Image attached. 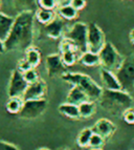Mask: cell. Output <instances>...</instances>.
Listing matches in <instances>:
<instances>
[{"label":"cell","instance_id":"obj_2","mask_svg":"<svg viewBox=\"0 0 134 150\" xmlns=\"http://www.w3.org/2000/svg\"><path fill=\"white\" fill-rule=\"evenodd\" d=\"M99 103L104 110L115 117H122L127 109L133 107L134 101L129 93L125 90L104 89Z\"/></svg>","mask_w":134,"mask_h":150},{"label":"cell","instance_id":"obj_40","mask_svg":"<svg viewBox=\"0 0 134 150\" xmlns=\"http://www.w3.org/2000/svg\"><path fill=\"white\" fill-rule=\"evenodd\" d=\"M38 150H50V149H48V148H45V147H42V148H39Z\"/></svg>","mask_w":134,"mask_h":150},{"label":"cell","instance_id":"obj_8","mask_svg":"<svg viewBox=\"0 0 134 150\" xmlns=\"http://www.w3.org/2000/svg\"><path fill=\"white\" fill-rule=\"evenodd\" d=\"M46 108H47V101L45 99L24 101L22 109L18 115L25 120H34L42 115Z\"/></svg>","mask_w":134,"mask_h":150},{"label":"cell","instance_id":"obj_3","mask_svg":"<svg viewBox=\"0 0 134 150\" xmlns=\"http://www.w3.org/2000/svg\"><path fill=\"white\" fill-rule=\"evenodd\" d=\"M65 82L69 83L72 86H78L84 90L91 101H99L103 93L104 88L92 80L89 76L81 73H70L66 71L61 77Z\"/></svg>","mask_w":134,"mask_h":150},{"label":"cell","instance_id":"obj_29","mask_svg":"<svg viewBox=\"0 0 134 150\" xmlns=\"http://www.w3.org/2000/svg\"><path fill=\"white\" fill-rule=\"evenodd\" d=\"M23 74V77H24L25 81L28 83V84H32V83L36 82L37 80H39V75L38 73L36 71L35 68H30V69L26 70L25 73H22Z\"/></svg>","mask_w":134,"mask_h":150},{"label":"cell","instance_id":"obj_28","mask_svg":"<svg viewBox=\"0 0 134 150\" xmlns=\"http://www.w3.org/2000/svg\"><path fill=\"white\" fill-rule=\"evenodd\" d=\"M65 50H75V52H79V50H78L75 43L71 42L68 39H66V38H63V40L60 43V53L65 52Z\"/></svg>","mask_w":134,"mask_h":150},{"label":"cell","instance_id":"obj_11","mask_svg":"<svg viewBox=\"0 0 134 150\" xmlns=\"http://www.w3.org/2000/svg\"><path fill=\"white\" fill-rule=\"evenodd\" d=\"M46 84L42 79H39L36 82L28 84V88L23 93L22 99L24 101L30 100H40V99H44V96L46 93Z\"/></svg>","mask_w":134,"mask_h":150},{"label":"cell","instance_id":"obj_21","mask_svg":"<svg viewBox=\"0 0 134 150\" xmlns=\"http://www.w3.org/2000/svg\"><path fill=\"white\" fill-rule=\"evenodd\" d=\"M23 103L24 100L22 99V97H13L10 98L8 101L6 102L5 105V109L8 113L12 115H19V112L21 111L23 107Z\"/></svg>","mask_w":134,"mask_h":150},{"label":"cell","instance_id":"obj_36","mask_svg":"<svg viewBox=\"0 0 134 150\" xmlns=\"http://www.w3.org/2000/svg\"><path fill=\"white\" fill-rule=\"evenodd\" d=\"M129 38H130V41H131V43L134 45V28H133V30H130V33H129Z\"/></svg>","mask_w":134,"mask_h":150},{"label":"cell","instance_id":"obj_15","mask_svg":"<svg viewBox=\"0 0 134 150\" xmlns=\"http://www.w3.org/2000/svg\"><path fill=\"white\" fill-rule=\"evenodd\" d=\"M86 101H91L89 97L87 96V93L84 90H82L78 86H72V88L69 90V93L67 95L66 102L70 103V104H75V105L79 106L80 104L86 102Z\"/></svg>","mask_w":134,"mask_h":150},{"label":"cell","instance_id":"obj_31","mask_svg":"<svg viewBox=\"0 0 134 150\" xmlns=\"http://www.w3.org/2000/svg\"><path fill=\"white\" fill-rule=\"evenodd\" d=\"M123 120L127 123V124H131L133 125L134 124V108L131 107L129 109H127L122 115Z\"/></svg>","mask_w":134,"mask_h":150},{"label":"cell","instance_id":"obj_23","mask_svg":"<svg viewBox=\"0 0 134 150\" xmlns=\"http://www.w3.org/2000/svg\"><path fill=\"white\" fill-rule=\"evenodd\" d=\"M58 14L62 19L66 20H73L78 16V11L70 4L62 5L58 8Z\"/></svg>","mask_w":134,"mask_h":150},{"label":"cell","instance_id":"obj_34","mask_svg":"<svg viewBox=\"0 0 134 150\" xmlns=\"http://www.w3.org/2000/svg\"><path fill=\"white\" fill-rule=\"evenodd\" d=\"M0 150H19V148L11 143L0 140Z\"/></svg>","mask_w":134,"mask_h":150},{"label":"cell","instance_id":"obj_35","mask_svg":"<svg viewBox=\"0 0 134 150\" xmlns=\"http://www.w3.org/2000/svg\"><path fill=\"white\" fill-rule=\"evenodd\" d=\"M58 4V8L59 6H62V5H66V4H70V1L71 0H56Z\"/></svg>","mask_w":134,"mask_h":150},{"label":"cell","instance_id":"obj_20","mask_svg":"<svg viewBox=\"0 0 134 150\" xmlns=\"http://www.w3.org/2000/svg\"><path fill=\"white\" fill-rule=\"evenodd\" d=\"M35 17L41 24H48L56 18V14L54 10H46V8H39L35 12Z\"/></svg>","mask_w":134,"mask_h":150},{"label":"cell","instance_id":"obj_14","mask_svg":"<svg viewBox=\"0 0 134 150\" xmlns=\"http://www.w3.org/2000/svg\"><path fill=\"white\" fill-rule=\"evenodd\" d=\"M45 35L51 39H59L64 35V22L61 18L56 17L51 22L45 25Z\"/></svg>","mask_w":134,"mask_h":150},{"label":"cell","instance_id":"obj_6","mask_svg":"<svg viewBox=\"0 0 134 150\" xmlns=\"http://www.w3.org/2000/svg\"><path fill=\"white\" fill-rule=\"evenodd\" d=\"M87 36H88V25L83 22H77L72 25L63 37L70 40L75 44L81 54L87 52Z\"/></svg>","mask_w":134,"mask_h":150},{"label":"cell","instance_id":"obj_37","mask_svg":"<svg viewBox=\"0 0 134 150\" xmlns=\"http://www.w3.org/2000/svg\"><path fill=\"white\" fill-rule=\"evenodd\" d=\"M5 52V47H4V41H2L0 39V54H2Z\"/></svg>","mask_w":134,"mask_h":150},{"label":"cell","instance_id":"obj_27","mask_svg":"<svg viewBox=\"0 0 134 150\" xmlns=\"http://www.w3.org/2000/svg\"><path fill=\"white\" fill-rule=\"evenodd\" d=\"M105 139L103 137H101L97 133H95L92 134L91 139H90L89 142V147L90 148H102L103 146L105 145Z\"/></svg>","mask_w":134,"mask_h":150},{"label":"cell","instance_id":"obj_32","mask_svg":"<svg viewBox=\"0 0 134 150\" xmlns=\"http://www.w3.org/2000/svg\"><path fill=\"white\" fill-rule=\"evenodd\" d=\"M30 68H34V67H32V65L30 64V62H28L25 58H24V59H22V60H20L19 63H18V68H17V69L20 70L21 73H25L26 70L30 69Z\"/></svg>","mask_w":134,"mask_h":150},{"label":"cell","instance_id":"obj_25","mask_svg":"<svg viewBox=\"0 0 134 150\" xmlns=\"http://www.w3.org/2000/svg\"><path fill=\"white\" fill-rule=\"evenodd\" d=\"M93 134L92 128H84V129L79 133L77 138V144L82 148L89 147V142Z\"/></svg>","mask_w":134,"mask_h":150},{"label":"cell","instance_id":"obj_9","mask_svg":"<svg viewBox=\"0 0 134 150\" xmlns=\"http://www.w3.org/2000/svg\"><path fill=\"white\" fill-rule=\"evenodd\" d=\"M28 86V83L25 81L23 74L18 69L13 70L12 75H11L10 83H8V97H22Z\"/></svg>","mask_w":134,"mask_h":150},{"label":"cell","instance_id":"obj_10","mask_svg":"<svg viewBox=\"0 0 134 150\" xmlns=\"http://www.w3.org/2000/svg\"><path fill=\"white\" fill-rule=\"evenodd\" d=\"M45 67L49 78H55L61 76L67 71L66 66L63 63L61 55L59 54H51L46 57L45 60Z\"/></svg>","mask_w":134,"mask_h":150},{"label":"cell","instance_id":"obj_17","mask_svg":"<svg viewBox=\"0 0 134 150\" xmlns=\"http://www.w3.org/2000/svg\"><path fill=\"white\" fill-rule=\"evenodd\" d=\"M14 20L15 18L0 13V39L2 41H5V39L10 35L11 30L14 24Z\"/></svg>","mask_w":134,"mask_h":150},{"label":"cell","instance_id":"obj_41","mask_svg":"<svg viewBox=\"0 0 134 150\" xmlns=\"http://www.w3.org/2000/svg\"><path fill=\"white\" fill-rule=\"evenodd\" d=\"M0 8H1V0H0Z\"/></svg>","mask_w":134,"mask_h":150},{"label":"cell","instance_id":"obj_30","mask_svg":"<svg viewBox=\"0 0 134 150\" xmlns=\"http://www.w3.org/2000/svg\"><path fill=\"white\" fill-rule=\"evenodd\" d=\"M39 8H46V10H55L58 8L57 1L56 0H38Z\"/></svg>","mask_w":134,"mask_h":150},{"label":"cell","instance_id":"obj_19","mask_svg":"<svg viewBox=\"0 0 134 150\" xmlns=\"http://www.w3.org/2000/svg\"><path fill=\"white\" fill-rule=\"evenodd\" d=\"M79 61L81 64L88 66V67H95L99 65V54L92 53L87 50L85 53H82L79 58Z\"/></svg>","mask_w":134,"mask_h":150},{"label":"cell","instance_id":"obj_26","mask_svg":"<svg viewBox=\"0 0 134 150\" xmlns=\"http://www.w3.org/2000/svg\"><path fill=\"white\" fill-rule=\"evenodd\" d=\"M78 54H79V52H75V50H65L60 55H61V58H62V61L65 64V66L68 67V66L75 65V62L79 60L80 57Z\"/></svg>","mask_w":134,"mask_h":150},{"label":"cell","instance_id":"obj_33","mask_svg":"<svg viewBox=\"0 0 134 150\" xmlns=\"http://www.w3.org/2000/svg\"><path fill=\"white\" fill-rule=\"evenodd\" d=\"M86 4H87V0H71L70 1V5L73 6L78 12L83 10L86 6Z\"/></svg>","mask_w":134,"mask_h":150},{"label":"cell","instance_id":"obj_24","mask_svg":"<svg viewBox=\"0 0 134 150\" xmlns=\"http://www.w3.org/2000/svg\"><path fill=\"white\" fill-rule=\"evenodd\" d=\"M25 59L30 62V64L32 65V67H37L38 65L41 62V54H40L39 50L35 47H32L25 50Z\"/></svg>","mask_w":134,"mask_h":150},{"label":"cell","instance_id":"obj_1","mask_svg":"<svg viewBox=\"0 0 134 150\" xmlns=\"http://www.w3.org/2000/svg\"><path fill=\"white\" fill-rule=\"evenodd\" d=\"M34 12L18 14L10 35L4 41L5 52L26 50L32 46L34 40Z\"/></svg>","mask_w":134,"mask_h":150},{"label":"cell","instance_id":"obj_4","mask_svg":"<svg viewBox=\"0 0 134 150\" xmlns=\"http://www.w3.org/2000/svg\"><path fill=\"white\" fill-rule=\"evenodd\" d=\"M99 65L102 68L111 70L113 73H116L125 59V57H123L110 42H106L104 47L99 53Z\"/></svg>","mask_w":134,"mask_h":150},{"label":"cell","instance_id":"obj_16","mask_svg":"<svg viewBox=\"0 0 134 150\" xmlns=\"http://www.w3.org/2000/svg\"><path fill=\"white\" fill-rule=\"evenodd\" d=\"M13 6L18 14L24 12H34L38 10V0H12Z\"/></svg>","mask_w":134,"mask_h":150},{"label":"cell","instance_id":"obj_12","mask_svg":"<svg viewBox=\"0 0 134 150\" xmlns=\"http://www.w3.org/2000/svg\"><path fill=\"white\" fill-rule=\"evenodd\" d=\"M92 130L95 133H97L101 137H103L105 140H108L114 134L116 126L114 123H112L108 119H99V121H97L95 125L92 126Z\"/></svg>","mask_w":134,"mask_h":150},{"label":"cell","instance_id":"obj_18","mask_svg":"<svg viewBox=\"0 0 134 150\" xmlns=\"http://www.w3.org/2000/svg\"><path fill=\"white\" fill-rule=\"evenodd\" d=\"M59 112L62 113L63 115L67 117L69 119H75V120H78V119L81 118L80 115V110H79V106L75 105V104H70V103H63L59 106Z\"/></svg>","mask_w":134,"mask_h":150},{"label":"cell","instance_id":"obj_7","mask_svg":"<svg viewBox=\"0 0 134 150\" xmlns=\"http://www.w3.org/2000/svg\"><path fill=\"white\" fill-rule=\"evenodd\" d=\"M106 44V38L102 28L95 23L88 24V36H87V50L99 54Z\"/></svg>","mask_w":134,"mask_h":150},{"label":"cell","instance_id":"obj_13","mask_svg":"<svg viewBox=\"0 0 134 150\" xmlns=\"http://www.w3.org/2000/svg\"><path fill=\"white\" fill-rule=\"evenodd\" d=\"M99 76H101V80H102L103 88L104 89H109V90L122 89V85H121V83H119L115 73H113L111 70L105 69V68H101Z\"/></svg>","mask_w":134,"mask_h":150},{"label":"cell","instance_id":"obj_39","mask_svg":"<svg viewBox=\"0 0 134 150\" xmlns=\"http://www.w3.org/2000/svg\"><path fill=\"white\" fill-rule=\"evenodd\" d=\"M90 150H103L102 148H90Z\"/></svg>","mask_w":134,"mask_h":150},{"label":"cell","instance_id":"obj_22","mask_svg":"<svg viewBox=\"0 0 134 150\" xmlns=\"http://www.w3.org/2000/svg\"><path fill=\"white\" fill-rule=\"evenodd\" d=\"M80 115L83 119L91 118L95 112V101H86L79 105Z\"/></svg>","mask_w":134,"mask_h":150},{"label":"cell","instance_id":"obj_38","mask_svg":"<svg viewBox=\"0 0 134 150\" xmlns=\"http://www.w3.org/2000/svg\"><path fill=\"white\" fill-rule=\"evenodd\" d=\"M58 150H73V149H71L69 147H62V148H59Z\"/></svg>","mask_w":134,"mask_h":150},{"label":"cell","instance_id":"obj_5","mask_svg":"<svg viewBox=\"0 0 134 150\" xmlns=\"http://www.w3.org/2000/svg\"><path fill=\"white\" fill-rule=\"evenodd\" d=\"M115 75L122 85L123 90L130 93L134 89V54L125 57Z\"/></svg>","mask_w":134,"mask_h":150}]
</instances>
